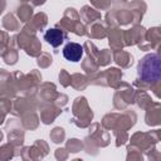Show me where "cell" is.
<instances>
[{
  "label": "cell",
  "mask_w": 161,
  "mask_h": 161,
  "mask_svg": "<svg viewBox=\"0 0 161 161\" xmlns=\"http://www.w3.org/2000/svg\"><path fill=\"white\" fill-rule=\"evenodd\" d=\"M160 58L157 54L146 55L138 64V75L145 82H155L160 78Z\"/></svg>",
  "instance_id": "6da1fadb"
},
{
  "label": "cell",
  "mask_w": 161,
  "mask_h": 161,
  "mask_svg": "<svg viewBox=\"0 0 161 161\" xmlns=\"http://www.w3.org/2000/svg\"><path fill=\"white\" fill-rule=\"evenodd\" d=\"M63 57L69 62H78L83 57V47L78 43H68L63 48Z\"/></svg>",
  "instance_id": "7a4b0ae2"
},
{
  "label": "cell",
  "mask_w": 161,
  "mask_h": 161,
  "mask_svg": "<svg viewBox=\"0 0 161 161\" xmlns=\"http://www.w3.org/2000/svg\"><path fill=\"white\" fill-rule=\"evenodd\" d=\"M64 39H65L64 31L60 30V29H57V28H54V29H48V30L45 31V34H44V40H47V43L50 44V45L54 47V48L59 47V45L64 42Z\"/></svg>",
  "instance_id": "3957f363"
}]
</instances>
